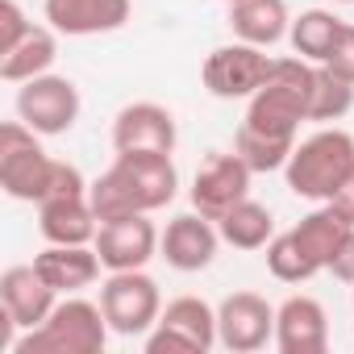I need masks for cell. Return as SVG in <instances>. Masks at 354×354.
Returning <instances> with one entry per match:
<instances>
[{
  "mask_svg": "<svg viewBox=\"0 0 354 354\" xmlns=\"http://www.w3.org/2000/svg\"><path fill=\"white\" fill-rule=\"evenodd\" d=\"M350 171H354V133L333 125V129H317L313 138L296 142V150L283 167V180H288L292 196L325 205Z\"/></svg>",
  "mask_w": 354,
  "mask_h": 354,
  "instance_id": "4",
  "label": "cell"
},
{
  "mask_svg": "<svg viewBox=\"0 0 354 354\" xmlns=\"http://www.w3.org/2000/svg\"><path fill=\"white\" fill-rule=\"evenodd\" d=\"M217 230H221V242L234 250H263L275 238V217H271V209H263L259 201L246 196L217 221Z\"/></svg>",
  "mask_w": 354,
  "mask_h": 354,
  "instance_id": "23",
  "label": "cell"
},
{
  "mask_svg": "<svg viewBox=\"0 0 354 354\" xmlns=\"http://www.w3.org/2000/svg\"><path fill=\"white\" fill-rule=\"evenodd\" d=\"M142 342L146 354H205L217 346V308L201 296H175Z\"/></svg>",
  "mask_w": 354,
  "mask_h": 354,
  "instance_id": "6",
  "label": "cell"
},
{
  "mask_svg": "<svg viewBox=\"0 0 354 354\" xmlns=\"http://www.w3.org/2000/svg\"><path fill=\"white\" fill-rule=\"evenodd\" d=\"M225 5H234V0H225Z\"/></svg>",
  "mask_w": 354,
  "mask_h": 354,
  "instance_id": "32",
  "label": "cell"
},
{
  "mask_svg": "<svg viewBox=\"0 0 354 354\" xmlns=\"http://www.w3.org/2000/svg\"><path fill=\"white\" fill-rule=\"evenodd\" d=\"M325 67H329V71H337L342 80H350V84H354V26H350V21H346L342 38L333 42V50H329Z\"/></svg>",
  "mask_w": 354,
  "mask_h": 354,
  "instance_id": "28",
  "label": "cell"
},
{
  "mask_svg": "<svg viewBox=\"0 0 354 354\" xmlns=\"http://www.w3.org/2000/svg\"><path fill=\"white\" fill-rule=\"evenodd\" d=\"M180 171L171 154L158 150H125L113 158V167L100 180L88 184V201L100 221L109 217H129V213H158L175 201Z\"/></svg>",
  "mask_w": 354,
  "mask_h": 354,
  "instance_id": "2",
  "label": "cell"
},
{
  "mask_svg": "<svg viewBox=\"0 0 354 354\" xmlns=\"http://www.w3.org/2000/svg\"><path fill=\"white\" fill-rule=\"evenodd\" d=\"M267 342H275V308L259 292H234L217 304V346L254 354Z\"/></svg>",
  "mask_w": 354,
  "mask_h": 354,
  "instance_id": "12",
  "label": "cell"
},
{
  "mask_svg": "<svg viewBox=\"0 0 354 354\" xmlns=\"http://www.w3.org/2000/svg\"><path fill=\"white\" fill-rule=\"evenodd\" d=\"M38 230L55 246H92L100 217H96L88 192H71V196H55V201L38 205Z\"/></svg>",
  "mask_w": 354,
  "mask_h": 354,
  "instance_id": "18",
  "label": "cell"
},
{
  "mask_svg": "<svg viewBox=\"0 0 354 354\" xmlns=\"http://www.w3.org/2000/svg\"><path fill=\"white\" fill-rule=\"evenodd\" d=\"M230 30L238 42L250 46H275L288 38L292 17H288V0H234L230 5Z\"/></svg>",
  "mask_w": 354,
  "mask_h": 354,
  "instance_id": "20",
  "label": "cell"
},
{
  "mask_svg": "<svg viewBox=\"0 0 354 354\" xmlns=\"http://www.w3.org/2000/svg\"><path fill=\"white\" fill-rule=\"evenodd\" d=\"M325 205H333V209H337V213H342V217L354 225V171L346 175V180H342V188H337V192H333Z\"/></svg>",
  "mask_w": 354,
  "mask_h": 354,
  "instance_id": "30",
  "label": "cell"
},
{
  "mask_svg": "<svg viewBox=\"0 0 354 354\" xmlns=\"http://www.w3.org/2000/svg\"><path fill=\"white\" fill-rule=\"evenodd\" d=\"M275 346L279 354H325L329 350V317L313 296H288L275 308Z\"/></svg>",
  "mask_w": 354,
  "mask_h": 354,
  "instance_id": "16",
  "label": "cell"
},
{
  "mask_svg": "<svg viewBox=\"0 0 354 354\" xmlns=\"http://www.w3.org/2000/svg\"><path fill=\"white\" fill-rule=\"evenodd\" d=\"M55 304H59V292L38 275L34 263L9 267L5 275H0V308L17 321L21 333H26V329H38V325L50 317Z\"/></svg>",
  "mask_w": 354,
  "mask_h": 354,
  "instance_id": "17",
  "label": "cell"
},
{
  "mask_svg": "<svg viewBox=\"0 0 354 354\" xmlns=\"http://www.w3.org/2000/svg\"><path fill=\"white\" fill-rule=\"evenodd\" d=\"M329 271H333V279H342V283H350V288H354V230H350V238L342 242V250L333 254Z\"/></svg>",
  "mask_w": 354,
  "mask_h": 354,
  "instance_id": "29",
  "label": "cell"
},
{
  "mask_svg": "<svg viewBox=\"0 0 354 354\" xmlns=\"http://www.w3.org/2000/svg\"><path fill=\"white\" fill-rule=\"evenodd\" d=\"M162 234L154 230L150 213H129V217H109L96 230V254L104 271H138L158 254Z\"/></svg>",
  "mask_w": 354,
  "mask_h": 354,
  "instance_id": "11",
  "label": "cell"
},
{
  "mask_svg": "<svg viewBox=\"0 0 354 354\" xmlns=\"http://www.w3.org/2000/svg\"><path fill=\"white\" fill-rule=\"evenodd\" d=\"M350 221L333 209V205H321V209H313L308 217H300L288 234L296 238V246L308 254V263L317 267V271H329V263H333V254L342 250V242L350 238Z\"/></svg>",
  "mask_w": 354,
  "mask_h": 354,
  "instance_id": "21",
  "label": "cell"
},
{
  "mask_svg": "<svg viewBox=\"0 0 354 354\" xmlns=\"http://www.w3.org/2000/svg\"><path fill=\"white\" fill-rule=\"evenodd\" d=\"M100 308H104L113 333H121V337H146L158 325L162 292L146 275V267H138V271H109V279L100 283Z\"/></svg>",
  "mask_w": 354,
  "mask_h": 354,
  "instance_id": "7",
  "label": "cell"
},
{
  "mask_svg": "<svg viewBox=\"0 0 354 354\" xmlns=\"http://www.w3.org/2000/svg\"><path fill=\"white\" fill-rule=\"evenodd\" d=\"M217 246H221V230H217V221H209V217H201V213L192 209V213H180V217H171V221H167L162 242H158V254L167 259V267L192 275V271L213 267Z\"/></svg>",
  "mask_w": 354,
  "mask_h": 354,
  "instance_id": "13",
  "label": "cell"
},
{
  "mask_svg": "<svg viewBox=\"0 0 354 354\" xmlns=\"http://www.w3.org/2000/svg\"><path fill=\"white\" fill-rule=\"evenodd\" d=\"M267 271H271L279 283H304V279L317 275V267L308 263V254L296 246L292 234H275V238L267 242Z\"/></svg>",
  "mask_w": 354,
  "mask_h": 354,
  "instance_id": "26",
  "label": "cell"
},
{
  "mask_svg": "<svg viewBox=\"0 0 354 354\" xmlns=\"http://www.w3.org/2000/svg\"><path fill=\"white\" fill-rule=\"evenodd\" d=\"M354 109V84L342 80L337 71H329L325 63H317L313 71V104H308V121H342Z\"/></svg>",
  "mask_w": 354,
  "mask_h": 354,
  "instance_id": "25",
  "label": "cell"
},
{
  "mask_svg": "<svg viewBox=\"0 0 354 354\" xmlns=\"http://www.w3.org/2000/svg\"><path fill=\"white\" fill-rule=\"evenodd\" d=\"M129 13H133V0H42L46 26L67 38L113 34L129 21Z\"/></svg>",
  "mask_w": 354,
  "mask_h": 354,
  "instance_id": "15",
  "label": "cell"
},
{
  "mask_svg": "<svg viewBox=\"0 0 354 354\" xmlns=\"http://www.w3.org/2000/svg\"><path fill=\"white\" fill-rule=\"evenodd\" d=\"M271 67L275 59L263 50V46H250V42H230V46H217L209 59H205V88L217 96V100H250L267 80H271Z\"/></svg>",
  "mask_w": 354,
  "mask_h": 354,
  "instance_id": "8",
  "label": "cell"
},
{
  "mask_svg": "<svg viewBox=\"0 0 354 354\" xmlns=\"http://www.w3.org/2000/svg\"><path fill=\"white\" fill-rule=\"evenodd\" d=\"M17 117L42 138H59L80 121V88L67 75H34L17 84Z\"/></svg>",
  "mask_w": 354,
  "mask_h": 354,
  "instance_id": "9",
  "label": "cell"
},
{
  "mask_svg": "<svg viewBox=\"0 0 354 354\" xmlns=\"http://www.w3.org/2000/svg\"><path fill=\"white\" fill-rule=\"evenodd\" d=\"M342 30H346V21L333 17L329 9H304V13L292 21L288 42H292V50H296L300 59H308V63H325L329 50H333V42L342 38Z\"/></svg>",
  "mask_w": 354,
  "mask_h": 354,
  "instance_id": "24",
  "label": "cell"
},
{
  "mask_svg": "<svg viewBox=\"0 0 354 354\" xmlns=\"http://www.w3.org/2000/svg\"><path fill=\"white\" fill-rule=\"evenodd\" d=\"M175 142H180V129H175L171 109L154 104V100H138L125 104L113 117V150H158V154H175Z\"/></svg>",
  "mask_w": 354,
  "mask_h": 354,
  "instance_id": "14",
  "label": "cell"
},
{
  "mask_svg": "<svg viewBox=\"0 0 354 354\" xmlns=\"http://www.w3.org/2000/svg\"><path fill=\"white\" fill-rule=\"evenodd\" d=\"M42 133H34L21 117L0 125V188L13 201H55V196H71V192H88L80 167L50 158L38 142Z\"/></svg>",
  "mask_w": 354,
  "mask_h": 354,
  "instance_id": "3",
  "label": "cell"
},
{
  "mask_svg": "<svg viewBox=\"0 0 354 354\" xmlns=\"http://www.w3.org/2000/svg\"><path fill=\"white\" fill-rule=\"evenodd\" d=\"M313 71H317V63H308L300 55L275 59L271 80L246 100V117L238 125L234 150L246 158V167L254 175H267V171H283L288 167V158L296 150L300 121H308Z\"/></svg>",
  "mask_w": 354,
  "mask_h": 354,
  "instance_id": "1",
  "label": "cell"
},
{
  "mask_svg": "<svg viewBox=\"0 0 354 354\" xmlns=\"http://www.w3.org/2000/svg\"><path fill=\"white\" fill-rule=\"evenodd\" d=\"M109 346V317L100 300L67 296L50 308V317L38 329H26L17 337V354H100Z\"/></svg>",
  "mask_w": 354,
  "mask_h": 354,
  "instance_id": "5",
  "label": "cell"
},
{
  "mask_svg": "<svg viewBox=\"0 0 354 354\" xmlns=\"http://www.w3.org/2000/svg\"><path fill=\"white\" fill-rule=\"evenodd\" d=\"M333 5H354V0H333Z\"/></svg>",
  "mask_w": 354,
  "mask_h": 354,
  "instance_id": "31",
  "label": "cell"
},
{
  "mask_svg": "<svg viewBox=\"0 0 354 354\" xmlns=\"http://www.w3.org/2000/svg\"><path fill=\"white\" fill-rule=\"evenodd\" d=\"M38 275L59 292V296H80L84 288H92L100 279V254L96 246H55L46 242V250L34 254Z\"/></svg>",
  "mask_w": 354,
  "mask_h": 354,
  "instance_id": "19",
  "label": "cell"
},
{
  "mask_svg": "<svg viewBox=\"0 0 354 354\" xmlns=\"http://www.w3.org/2000/svg\"><path fill=\"white\" fill-rule=\"evenodd\" d=\"M55 34L59 30H50V26H34L13 50L0 55V80L5 84H26L34 75H46L55 67V59H59V38Z\"/></svg>",
  "mask_w": 354,
  "mask_h": 354,
  "instance_id": "22",
  "label": "cell"
},
{
  "mask_svg": "<svg viewBox=\"0 0 354 354\" xmlns=\"http://www.w3.org/2000/svg\"><path fill=\"white\" fill-rule=\"evenodd\" d=\"M30 30H34V21L26 17V9L17 5V0H0V55L13 50Z\"/></svg>",
  "mask_w": 354,
  "mask_h": 354,
  "instance_id": "27",
  "label": "cell"
},
{
  "mask_svg": "<svg viewBox=\"0 0 354 354\" xmlns=\"http://www.w3.org/2000/svg\"><path fill=\"white\" fill-rule=\"evenodd\" d=\"M250 180L254 171L246 167V158L238 150L230 154H209L201 162V171L192 175V209L209 221H221L234 205H242L250 196Z\"/></svg>",
  "mask_w": 354,
  "mask_h": 354,
  "instance_id": "10",
  "label": "cell"
}]
</instances>
